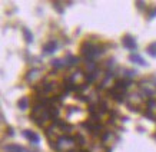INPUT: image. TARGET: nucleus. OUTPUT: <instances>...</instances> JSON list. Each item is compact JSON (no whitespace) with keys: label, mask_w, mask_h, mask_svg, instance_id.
I'll return each mask as SVG.
<instances>
[{"label":"nucleus","mask_w":156,"mask_h":152,"mask_svg":"<svg viewBox=\"0 0 156 152\" xmlns=\"http://www.w3.org/2000/svg\"><path fill=\"white\" fill-rule=\"evenodd\" d=\"M56 49H57V43L55 42V40H50V42H48L44 46H43V52L50 55V53L56 52Z\"/></svg>","instance_id":"obj_9"},{"label":"nucleus","mask_w":156,"mask_h":152,"mask_svg":"<svg viewBox=\"0 0 156 152\" xmlns=\"http://www.w3.org/2000/svg\"><path fill=\"white\" fill-rule=\"evenodd\" d=\"M129 59H130L133 63H137V65H140V66H147V63L143 60V57L140 56V55H137V53H132V55L129 56Z\"/></svg>","instance_id":"obj_12"},{"label":"nucleus","mask_w":156,"mask_h":152,"mask_svg":"<svg viewBox=\"0 0 156 152\" xmlns=\"http://www.w3.org/2000/svg\"><path fill=\"white\" fill-rule=\"evenodd\" d=\"M40 75H42V72L39 71V69H32V71L27 73V76H26V81L27 82H34L36 79L40 78Z\"/></svg>","instance_id":"obj_10"},{"label":"nucleus","mask_w":156,"mask_h":152,"mask_svg":"<svg viewBox=\"0 0 156 152\" xmlns=\"http://www.w3.org/2000/svg\"><path fill=\"white\" fill-rule=\"evenodd\" d=\"M76 145H77V143H76V138L63 135V136H60V138L55 142V149L59 152H72Z\"/></svg>","instance_id":"obj_4"},{"label":"nucleus","mask_w":156,"mask_h":152,"mask_svg":"<svg viewBox=\"0 0 156 152\" xmlns=\"http://www.w3.org/2000/svg\"><path fill=\"white\" fill-rule=\"evenodd\" d=\"M83 126L87 128V131L93 135H100V132H102V125L98 124V122H85Z\"/></svg>","instance_id":"obj_7"},{"label":"nucleus","mask_w":156,"mask_h":152,"mask_svg":"<svg viewBox=\"0 0 156 152\" xmlns=\"http://www.w3.org/2000/svg\"><path fill=\"white\" fill-rule=\"evenodd\" d=\"M130 85L129 81H118L113 85V88L110 89V93H112V98L116 99L118 102H122L125 99V95H126V89L128 86Z\"/></svg>","instance_id":"obj_5"},{"label":"nucleus","mask_w":156,"mask_h":152,"mask_svg":"<svg viewBox=\"0 0 156 152\" xmlns=\"http://www.w3.org/2000/svg\"><path fill=\"white\" fill-rule=\"evenodd\" d=\"M50 63H52V66H55V67H65L66 66L65 59H53Z\"/></svg>","instance_id":"obj_16"},{"label":"nucleus","mask_w":156,"mask_h":152,"mask_svg":"<svg viewBox=\"0 0 156 152\" xmlns=\"http://www.w3.org/2000/svg\"><path fill=\"white\" fill-rule=\"evenodd\" d=\"M17 105H19L20 109H26V108L29 106V99L26 98V96H23V98H22V99L17 102Z\"/></svg>","instance_id":"obj_18"},{"label":"nucleus","mask_w":156,"mask_h":152,"mask_svg":"<svg viewBox=\"0 0 156 152\" xmlns=\"http://www.w3.org/2000/svg\"><path fill=\"white\" fill-rule=\"evenodd\" d=\"M122 45H123V46H125L126 49H129V50H135V49L137 48L135 38L129 36V34H126V36H123V38H122Z\"/></svg>","instance_id":"obj_8"},{"label":"nucleus","mask_w":156,"mask_h":152,"mask_svg":"<svg viewBox=\"0 0 156 152\" xmlns=\"http://www.w3.org/2000/svg\"><path fill=\"white\" fill-rule=\"evenodd\" d=\"M65 62H66V66H72V65H76V63L79 62V59L75 56H72V55H69V56L65 59Z\"/></svg>","instance_id":"obj_17"},{"label":"nucleus","mask_w":156,"mask_h":152,"mask_svg":"<svg viewBox=\"0 0 156 152\" xmlns=\"http://www.w3.org/2000/svg\"><path fill=\"white\" fill-rule=\"evenodd\" d=\"M72 152H77V151H72Z\"/></svg>","instance_id":"obj_23"},{"label":"nucleus","mask_w":156,"mask_h":152,"mask_svg":"<svg viewBox=\"0 0 156 152\" xmlns=\"http://www.w3.org/2000/svg\"><path fill=\"white\" fill-rule=\"evenodd\" d=\"M146 52L151 55L152 57H156V42H152L146 48Z\"/></svg>","instance_id":"obj_14"},{"label":"nucleus","mask_w":156,"mask_h":152,"mask_svg":"<svg viewBox=\"0 0 156 152\" xmlns=\"http://www.w3.org/2000/svg\"><path fill=\"white\" fill-rule=\"evenodd\" d=\"M102 53H103V50L99 45H95L92 42H85L82 45V55L87 62H93V59L100 56Z\"/></svg>","instance_id":"obj_3"},{"label":"nucleus","mask_w":156,"mask_h":152,"mask_svg":"<svg viewBox=\"0 0 156 152\" xmlns=\"http://www.w3.org/2000/svg\"><path fill=\"white\" fill-rule=\"evenodd\" d=\"M23 34H24V39H26L27 43L33 42V34H32V32H30L27 27H23Z\"/></svg>","instance_id":"obj_15"},{"label":"nucleus","mask_w":156,"mask_h":152,"mask_svg":"<svg viewBox=\"0 0 156 152\" xmlns=\"http://www.w3.org/2000/svg\"><path fill=\"white\" fill-rule=\"evenodd\" d=\"M55 7H56V9L59 10V13H62V12H63V10H62V7H60V6L57 5V2H56V3H55Z\"/></svg>","instance_id":"obj_21"},{"label":"nucleus","mask_w":156,"mask_h":152,"mask_svg":"<svg viewBox=\"0 0 156 152\" xmlns=\"http://www.w3.org/2000/svg\"><path fill=\"white\" fill-rule=\"evenodd\" d=\"M5 149L7 152H26V149H24L23 147H20V145H14V143L5 147Z\"/></svg>","instance_id":"obj_13"},{"label":"nucleus","mask_w":156,"mask_h":152,"mask_svg":"<svg viewBox=\"0 0 156 152\" xmlns=\"http://www.w3.org/2000/svg\"><path fill=\"white\" fill-rule=\"evenodd\" d=\"M152 81H153V85H155V88H156V78H152Z\"/></svg>","instance_id":"obj_22"},{"label":"nucleus","mask_w":156,"mask_h":152,"mask_svg":"<svg viewBox=\"0 0 156 152\" xmlns=\"http://www.w3.org/2000/svg\"><path fill=\"white\" fill-rule=\"evenodd\" d=\"M125 75L130 78V76H135V72H133V71H129V69H126V71H125Z\"/></svg>","instance_id":"obj_19"},{"label":"nucleus","mask_w":156,"mask_h":152,"mask_svg":"<svg viewBox=\"0 0 156 152\" xmlns=\"http://www.w3.org/2000/svg\"><path fill=\"white\" fill-rule=\"evenodd\" d=\"M155 16H156V7H155V9H153V10H152L151 13H149V17H151V19H153Z\"/></svg>","instance_id":"obj_20"},{"label":"nucleus","mask_w":156,"mask_h":152,"mask_svg":"<svg viewBox=\"0 0 156 152\" xmlns=\"http://www.w3.org/2000/svg\"><path fill=\"white\" fill-rule=\"evenodd\" d=\"M23 135L29 139V141H30V142L39 143V141H40V138H39V135H37L36 132H33V131H23Z\"/></svg>","instance_id":"obj_11"},{"label":"nucleus","mask_w":156,"mask_h":152,"mask_svg":"<svg viewBox=\"0 0 156 152\" xmlns=\"http://www.w3.org/2000/svg\"><path fill=\"white\" fill-rule=\"evenodd\" d=\"M69 131H72V128L67 124H65V122H55L46 129V135H48V138L50 141L56 142L57 139L63 136V135H66V132H69Z\"/></svg>","instance_id":"obj_2"},{"label":"nucleus","mask_w":156,"mask_h":152,"mask_svg":"<svg viewBox=\"0 0 156 152\" xmlns=\"http://www.w3.org/2000/svg\"><path fill=\"white\" fill-rule=\"evenodd\" d=\"M126 103H128L129 109L135 110V112H139L145 106V99L140 93H132L126 98Z\"/></svg>","instance_id":"obj_6"},{"label":"nucleus","mask_w":156,"mask_h":152,"mask_svg":"<svg viewBox=\"0 0 156 152\" xmlns=\"http://www.w3.org/2000/svg\"><path fill=\"white\" fill-rule=\"evenodd\" d=\"M59 110L53 105V100H44L43 103H37L33 106L30 118L33 119L34 122L39 126H48V124L50 121L57 118Z\"/></svg>","instance_id":"obj_1"}]
</instances>
